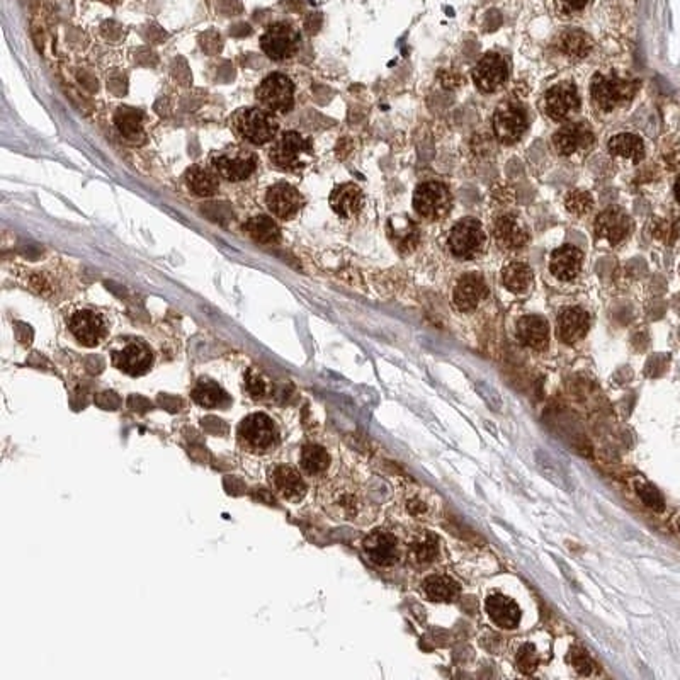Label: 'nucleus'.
Wrapping results in <instances>:
<instances>
[{"label": "nucleus", "mask_w": 680, "mask_h": 680, "mask_svg": "<svg viewBox=\"0 0 680 680\" xmlns=\"http://www.w3.org/2000/svg\"><path fill=\"white\" fill-rule=\"evenodd\" d=\"M237 444L247 456L271 458L283 446L279 423L264 412H254L244 417L237 427Z\"/></svg>", "instance_id": "1"}, {"label": "nucleus", "mask_w": 680, "mask_h": 680, "mask_svg": "<svg viewBox=\"0 0 680 680\" xmlns=\"http://www.w3.org/2000/svg\"><path fill=\"white\" fill-rule=\"evenodd\" d=\"M320 505L325 514L342 520V522H357L364 516L366 500L359 487L349 478H332L326 480L320 487Z\"/></svg>", "instance_id": "2"}, {"label": "nucleus", "mask_w": 680, "mask_h": 680, "mask_svg": "<svg viewBox=\"0 0 680 680\" xmlns=\"http://www.w3.org/2000/svg\"><path fill=\"white\" fill-rule=\"evenodd\" d=\"M233 135L237 136L245 145L262 147L272 143V140L279 135V122L271 111L250 106V108L237 109L228 120Z\"/></svg>", "instance_id": "3"}, {"label": "nucleus", "mask_w": 680, "mask_h": 680, "mask_svg": "<svg viewBox=\"0 0 680 680\" xmlns=\"http://www.w3.org/2000/svg\"><path fill=\"white\" fill-rule=\"evenodd\" d=\"M65 322L70 335L77 340V344L89 349L104 344L111 332L108 315L87 305L72 306L65 316Z\"/></svg>", "instance_id": "4"}, {"label": "nucleus", "mask_w": 680, "mask_h": 680, "mask_svg": "<svg viewBox=\"0 0 680 680\" xmlns=\"http://www.w3.org/2000/svg\"><path fill=\"white\" fill-rule=\"evenodd\" d=\"M208 165L221 179L228 182H242L256 174L258 157L254 150L245 145H227L225 149L209 153Z\"/></svg>", "instance_id": "5"}, {"label": "nucleus", "mask_w": 680, "mask_h": 680, "mask_svg": "<svg viewBox=\"0 0 680 680\" xmlns=\"http://www.w3.org/2000/svg\"><path fill=\"white\" fill-rule=\"evenodd\" d=\"M312 141L295 130L281 131L272 140L269 149V160L272 165L291 174L301 172L306 167L308 159H312Z\"/></svg>", "instance_id": "6"}, {"label": "nucleus", "mask_w": 680, "mask_h": 680, "mask_svg": "<svg viewBox=\"0 0 680 680\" xmlns=\"http://www.w3.org/2000/svg\"><path fill=\"white\" fill-rule=\"evenodd\" d=\"M111 363L118 371L128 376L140 378L151 371L155 364L153 349L143 339L124 337L118 339L111 347Z\"/></svg>", "instance_id": "7"}, {"label": "nucleus", "mask_w": 680, "mask_h": 680, "mask_svg": "<svg viewBox=\"0 0 680 680\" xmlns=\"http://www.w3.org/2000/svg\"><path fill=\"white\" fill-rule=\"evenodd\" d=\"M638 81H626L616 75L596 73L590 82L592 102L604 112H611L616 108L627 104L638 92Z\"/></svg>", "instance_id": "8"}, {"label": "nucleus", "mask_w": 680, "mask_h": 680, "mask_svg": "<svg viewBox=\"0 0 680 680\" xmlns=\"http://www.w3.org/2000/svg\"><path fill=\"white\" fill-rule=\"evenodd\" d=\"M296 85L285 73L274 72L258 83L256 101L272 114H287L295 108Z\"/></svg>", "instance_id": "9"}, {"label": "nucleus", "mask_w": 680, "mask_h": 680, "mask_svg": "<svg viewBox=\"0 0 680 680\" xmlns=\"http://www.w3.org/2000/svg\"><path fill=\"white\" fill-rule=\"evenodd\" d=\"M301 33L289 21H277L260 36V48L272 62H285L298 53Z\"/></svg>", "instance_id": "10"}, {"label": "nucleus", "mask_w": 680, "mask_h": 680, "mask_svg": "<svg viewBox=\"0 0 680 680\" xmlns=\"http://www.w3.org/2000/svg\"><path fill=\"white\" fill-rule=\"evenodd\" d=\"M491 126H493V133L500 143L512 145L528 131L529 114L520 102L503 101L493 112Z\"/></svg>", "instance_id": "11"}, {"label": "nucleus", "mask_w": 680, "mask_h": 680, "mask_svg": "<svg viewBox=\"0 0 680 680\" xmlns=\"http://www.w3.org/2000/svg\"><path fill=\"white\" fill-rule=\"evenodd\" d=\"M449 250L454 257L471 260L478 257L487 245L483 225L475 218H462L449 233Z\"/></svg>", "instance_id": "12"}, {"label": "nucleus", "mask_w": 680, "mask_h": 680, "mask_svg": "<svg viewBox=\"0 0 680 680\" xmlns=\"http://www.w3.org/2000/svg\"><path fill=\"white\" fill-rule=\"evenodd\" d=\"M267 481L272 491L285 502L299 503L308 493L305 473L291 464H272L267 471Z\"/></svg>", "instance_id": "13"}, {"label": "nucleus", "mask_w": 680, "mask_h": 680, "mask_svg": "<svg viewBox=\"0 0 680 680\" xmlns=\"http://www.w3.org/2000/svg\"><path fill=\"white\" fill-rule=\"evenodd\" d=\"M452 208V196L442 182H422L413 194V209L425 219H442Z\"/></svg>", "instance_id": "14"}, {"label": "nucleus", "mask_w": 680, "mask_h": 680, "mask_svg": "<svg viewBox=\"0 0 680 680\" xmlns=\"http://www.w3.org/2000/svg\"><path fill=\"white\" fill-rule=\"evenodd\" d=\"M266 204L271 215L277 219L289 221L299 215L305 206V198L289 182H276L266 190Z\"/></svg>", "instance_id": "15"}, {"label": "nucleus", "mask_w": 680, "mask_h": 680, "mask_svg": "<svg viewBox=\"0 0 680 680\" xmlns=\"http://www.w3.org/2000/svg\"><path fill=\"white\" fill-rule=\"evenodd\" d=\"M553 145L559 155L571 157L578 151L592 149L596 145V135L588 122H568L555 133Z\"/></svg>", "instance_id": "16"}, {"label": "nucleus", "mask_w": 680, "mask_h": 680, "mask_svg": "<svg viewBox=\"0 0 680 680\" xmlns=\"http://www.w3.org/2000/svg\"><path fill=\"white\" fill-rule=\"evenodd\" d=\"M544 109L553 121H565L571 118L580 109V95L577 85H573L571 82H563L551 87L544 97Z\"/></svg>", "instance_id": "17"}, {"label": "nucleus", "mask_w": 680, "mask_h": 680, "mask_svg": "<svg viewBox=\"0 0 680 680\" xmlns=\"http://www.w3.org/2000/svg\"><path fill=\"white\" fill-rule=\"evenodd\" d=\"M509 75L507 62L502 54L490 53L485 54L473 68V82L476 89H480L485 94L497 92L502 87Z\"/></svg>", "instance_id": "18"}, {"label": "nucleus", "mask_w": 680, "mask_h": 680, "mask_svg": "<svg viewBox=\"0 0 680 680\" xmlns=\"http://www.w3.org/2000/svg\"><path fill=\"white\" fill-rule=\"evenodd\" d=\"M366 557L378 567H392L400 559V541L390 530L378 529L371 532L363 541Z\"/></svg>", "instance_id": "19"}, {"label": "nucleus", "mask_w": 680, "mask_h": 680, "mask_svg": "<svg viewBox=\"0 0 680 680\" xmlns=\"http://www.w3.org/2000/svg\"><path fill=\"white\" fill-rule=\"evenodd\" d=\"M493 237L502 250H520L529 244V230L512 213H505L493 221Z\"/></svg>", "instance_id": "20"}, {"label": "nucleus", "mask_w": 680, "mask_h": 680, "mask_svg": "<svg viewBox=\"0 0 680 680\" xmlns=\"http://www.w3.org/2000/svg\"><path fill=\"white\" fill-rule=\"evenodd\" d=\"M633 230V219L621 208L611 206L604 209L596 219V235L611 245L625 242Z\"/></svg>", "instance_id": "21"}, {"label": "nucleus", "mask_w": 680, "mask_h": 680, "mask_svg": "<svg viewBox=\"0 0 680 680\" xmlns=\"http://www.w3.org/2000/svg\"><path fill=\"white\" fill-rule=\"evenodd\" d=\"M489 287L478 274H466L454 287L452 301L460 312H473L476 306L487 298Z\"/></svg>", "instance_id": "22"}, {"label": "nucleus", "mask_w": 680, "mask_h": 680, "mask_svg": "<svg viewBox=\"0 0 680 680\" xmlns=\"http://www.w3.org/2000/svg\"><path fill=\"white\" fill-rule=\"evenodd\" d=\"M584 264V254L575 245H563L549 258V271L559 281H573Z\"/></svg>", "instance_id": "23"}, {"label": "nucleus", "mask_w": 680, "mask_h": 680, "mask_svg": "<svg viewBox=\"0 0 680 680\" xmlns=\"http://www.w3.org/2000/svg\"><path fill=\"white\" fill-rule=\"evenodd\" d=\"M328 204L337 213L340 218H353L361 213L364 206V194L357 184L345 182L335 186L330 196H328Z\"/></svg>", "instance_id": "24"}, {"label": "nucleus", "mask_w": 680, "mask_h": 680, "mask_svg": "<svg viewBox=\"0 0 680 680\" xmlns=\"http://www.w3.org/2000/svg\"><path fill=\"white\" fill-rule=\"evenodd\" d=\"M588 326H590L588 313L582 308L570 306V308L561 310L558 315V337L565 344H575L584 339L588 332Z\"/></svg>", "instance_id": "25"}, {"label": "nucleus", "mask_w": 680, "mask_h": 680, "mask_svg": "<svg viewBox=\"0 0 680 680\" xmlns=\"http://www.w3.org/2000/svg\"><path fill=\"white\" fill-rule=\"evenodd\" d=\"M299 468L312 480L326 478L332 468V454L318 442H308L299 452Z\"/></svg>", "instance_id": "26"}, {"label": "nucleus", "mask_w": 680, "mask_h": 680, "mask_svg": "<svg viewBox=\"0 0 680 680\" xmlns=\"http://www.w3.org/2000/svg\"><path fill=\"white\" fill-rule=\"evenodd\" d=\"M517 339L530 349L541 351L549 342V325L543 316L528 315L522 316L516 326Z\"/></svg>", "instance_id": "27"}, {"label": "nucleus", "mask_w": 680, "mask_h": 680, "mask_svg": "<svg viewBox=\"0 0 680 680\" xmlns=\"http://www.w3.org/2000/svg\"><path fill=\"white\" fill-rule=\"evenodd\" d=\"M485 609L489 612L490 619L502 627V629H514L520 623V609L516 602L502 594H493L487 598Z\"/></svg>", "instance_id": "28"}, {"label": "nucleus", "mask_w": 680, "mask_h": 680, "mask_svg": "<svg viewBox=\"0 0 680 680\" xmlns=\"http://www.w3.org/2000/svg\"><path fill=\"white\" fill-rule=\"evenodd\" d=\"M190 398L194 403L206 410H217L225 408L230 403V394L223 390L221 384L209 378H199L190 390Z\"/></svg>", "instance_id": "29"}, {"label": "nucleus", "mask_w": 680, "mask_h": 680, "mask_svg": "<svg viewBox=\"0 0 680 680\" xmlns=\"http://www.w3.org/2000/svg\"><path fill=\"white\" fill-rule=\"evenodd\" d=\"M188 189L199 198H211L219 190V176L209 165H190L186 170Z\"/></svg>", "instance_id": "30"}, {"label": "nucleus", "mask_w": 680, "mask_h": 680, "mask_svg": "<svg viewBox=\"0 0 680 680\" xmlns=\"http://www.w3.org/2000/svg\"><path fill=\"white\" fill-rule=\"evenodd\" d=\"M244 230L252 240H256L258 244H277L281 240V228L277 221L274 219V217H267V215L248 218L245 221Z\"/></svg>", "instance_id": "31"}, {"label": "nucleus", "mask_w": 680, "mask_h": 680, "mask_svg": "<svg viewBox=\"0 0 680 680\" xmlns=\"http://www.w3.org/2000/svg\"><path fill=\"white\" fill-rule=\"evenodd\" d=\"M408 553L410 561H413L415 565H429L439 555V539L432 532L422 530L412 538Z\"/></svg>", "instance_id": "32"}, {"label": "nucleus", "mask_w": 680, "mask_h": 680, "mask_svg": "<svg viewBox=\"0 0 680 680\" xmlns=\"http://www.w3.org/2000/svg\"><path fill=\"white\" fill-rule=\"evenodd\" d=\"M609 153L612 157H619V159L638 163L645 157V143L638 135L621 133L611 138Z\"/></svg>", "instance_id": "33"}, {"label": "nucleus", "mask_w": 680, "mask_h": 680, "mask_svg": "<svg viewBox=\"0 0 680 680\" xmlns=\"http://www.w3.org/2000/svg\"><path fill=\"white\" fill-rule=\"evenodd\" d=\"M422 585L427 597L434 602H452L461 592L460 584L446 575H431Z\"/></svg>", "instance_id": "34"}, {"label": "nucleus", "mask_w": 680, "mask_h": 680, "mask_svg": "<svg viewBox=\"0 0 680 680\" xmlns=\"http://www.w3.org/2000/svg\"><path fill=\"white\" fill-rule=\"evenodd\" d=\"M558 48H559L561 53H565L570 58H585L587 54L592 52V40L584 31L570 29V31H565L559 36Z\"/></svg>", "instance_id": "35"}, {"label": "nucleus", "mask_w": 680, "mask_h": 680, "mask_svg": "<svg viewBox=\"0 0 680 680\" xmlns=\"http://www.w3.org/2000/svg\"><path fill=\"white\" fill-rule=\"evenodd\" d=\"M502 281L510 293L520 295L526 293L532 285V271L524 262H510L503 267Z\"/></svg>", "instance_id": "36"}, {"label": "nucleus", "mask_w": 680, "mask_h": 680, "mask_svg": "<svg viewBox=\"0 0 680 680\" xmlns=\"http://www.w3.org/2000/svg\"><path fill=\"white\" fill-rule=\"evenodd\" d=\"M244 390L247 396L256 402L267 400L272 393L271 380L256 367H248L245 373Z\"/></svg>", "instance_id": "37"}, {"label": "nucleus", "mask_w": 680, "mask_h": 680, "mask_svg": "<svg viewBox=\"0 0 680 680\" xmlns=\"http://www.w3.org/2000/svg\"><path fill=\"white\" fill-rule=\"evenodd\" d=\"M114 121L121 135L136 140L138 135L143 133L141 122H143V112L133 108H120L114 114Z\"/></svg>", "instance_id": "38"}, {"label": "nucleus", "mask_w": 680, "mask_h": 680, "mask_svg": "<svg viewBox=\"0 0 680 680\" xmlns=\"http://www.w3.org/2000/svg\"><path fill=\"white\" fill-rule=\"evenodd\" d=\"M565 204L571 215H577V217H584L594 209L592 194L587 190H571L565 199Z\"/></svg>", "instance_id": "39"}, {"label": "nucleus", "mask_w": 680, "mask_h": 680, "mask_svg": "<svg viewBox=\"0 0 680 680\" xmlns=\"http://www.w3.org/2000/svg\"><path fill=\"white\" fill-rule=\"evenodd\" d=\"M517 668L522 672V674H532L538 665H539V655L534 645L530 643H524L519 652H517Z\"/></svg>", "instance_id": "40"}, {"label": "nucleus", "mask_w": 680, "mask_h": 680, "mask_svg": "<svg viewBox=\"0 0 680 680\" xmlns=\"http://www.w3.org/2000/svg\"><path fill=\"white\" fill-rule=\"evenodd\" d=\"M636 491H638L639 499L643 500V503L646 507H650L655 512H662L665 509V500H664L662 493L650 483H639Z\"/></svg>", "instance_id": "41"}, {"label": "nucleus", "mask_w": 680, "mask_h": 680, "mask_svg": "<svg viewBox=\"0 0 680 680\" xmlns=\"http://www.w3.org/2000/svg\"><path fill=\"white\" fill-rule=\"evenodd\" d=\"M393 238L398 242V248H402L403 252H407V250H412L415 247V244L419 242V230L415 228V225L408 223L407 228L405 230H398Z\"/></svg>", "instance_id": "42"}, {"label": "nucleus", "mask_w": 680, "mask_h": 680, "mask_svg": "<svg viewBox=\"0 0 680 680\" xmlns=\"http://www.w3.org/2000/svg\"><path fill=\"white\" fill-rule=\"evenodd\" d=\"M571 664L577 668V672H580L582 675H590L594 672L592 658L588 656V653L580 650V648L571 650Z\"/></svg>", "instance_id": "43"}, {"label": "nucleus", "mask_w": 680, "mask_h": 680, "mask_svg": "<svg viewBox=\"0 0 680 680\" xmlns=\"http://www.w3.org/2000/svg\"><path fill=\"white\" fill-rule=\"evenodd\" d=\"M679 225L672 221H662L658 227H655V237L664 242H674L679 235Z\"/></svg>", "instance_id": "44"}, {"label": "nucleus", "mask_w": 680, "mask_h": 680, "mask_svg": "<svg viewBox=\"0 0 680 680\" xmlns=\"http://www.w3.org/2000/svg\"><path fill=\"white\" fill-rule=\"evenodd\" d=\"M407 510L408 514H412V516H425V514H429V503L421 497L413 495L407 500Z\"/></svg>", "instance_id": "45"}, {"label": "nucleus", "mask_w": 680, "mask_h": 680, "mask_svg": "<svg viewBox=\"0 0 680 680\" xmlns=\"http://www.w3.org/2000/svg\"><path fill=\"white\" fill-rule=\"evenodd\" d=\"M557 2L563 13H578L588 4V0H557Z\"/></svg>", "instance_id": "46"}, {"label": "nucleus", "mask_w": 680, "mask_h": 680, "mask_svg": "<svg viewBox=\"0 0 680 680\" xmlns=\"http://www.w3.org/2000/svg\"><path fill=\"white\" fill-rule=\"evenodd\" d=\"M675 198H677V201L680 203V177L677 179V182H675Z\"/></svg>", "instance_id": "47"}, {"label": "nucleus", "mask_w": 680, "mask_h": 680, "mask_svg": "<svg viewBox=\"0 0 680 680\" xmlns=\"http://www.w3.org/2000/svg\"><path fill=\"white\" fill-rule=\"evenodd\" d=\"M679 528H680V524H679Z\"/></svg>", "instance_id": "48"}]
</instances>
